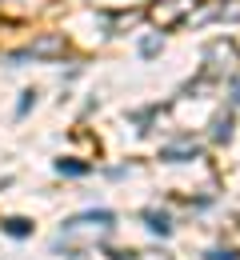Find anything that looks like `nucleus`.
<instances>
[{
	"label": "nucleus",
	"mask_w": 240,
	"mask_h": 260,
	"mask_svg": "<svg viewBox=\"0 0 240 260\" xmlns=\"http://www.w3.org/2000/svg\"><path fill=\"white\" fill-rule=\"evenodd\" d=\"M116 224V216L100 208V212H80V216H72L64 220V228L56 232V240H52V252H64V256H76V252H84V248H92L96 240H104L108 232Z\"/></svg>",
	"instance_id": "obj_1"
},
{
	"label": "nucleus",
	"mask_w": 240,
	"mask_h": 260,
	"mask_svg": "<svg viewBox=\"0 0 240 260\" xmlns=\"http://www.w3.org/2000/svg\"><path fill=\"white\" fill-rule=\"evenodd\" d=\"M68 44L60 40V36H48V40H36V44H28V48H20V52H8L4 60L8 64H20V60H32V56H60Z\"/></svg>",
	"instance_id": "obj_2"
},
{
	"label": "nucleus",
	"mask_w": 240,
	"mask_h": 260,
	"mask_svg": "<svg viewBox=\"0 0 240 260\" xmlns=\"http://www.w3.org/2000/svg\"><path fill=\"white\" fill-rule=\"evenodd\" d=\"M196 156H200L196 140H180V144H164L160 148V160H168V164H184V160H196Z\"/></svg>",
	"instance_id": "obj_3"
},
{
	"label": "nucleus",
	"mask_w": 240,
	"mask_h": 260,
	"mask_svg": "<svg viewBox=\"0 0 240 260\" xmlns=\"http://www.w3.org/2000/svg\"><path fill=\"white\" fill-rule=\"evenodd\" d=\"M144 220H148V228H152V232H160V236H168V232H172L168 212H156V208H148V212H144Z\"/></svg>",
	"instance_id": "obj_4"
},
{
	"label": "nucleus",
	"mask_w": 240,
	"mask_h": 260,
	"mask_svg": "<svg viewBox=\"0 0 240 260\" xmlns=\"http://www.w3.org/2000/svg\"><path fill=\"white\" fill-rule=\"evenodd\" d=\"M4 232H8V236H16V240H24V236L32 232V224H28V220H20V216H8V220H4Z\"/></svg>",
	"instance_id": "obj_5"
},
{
	"label": "nucleus",
	"mask_w": 240,
	"mask_h": 260,
	"mask_svg": "<svg viewBox=\"0 0 240 260\" xmlns=\"http://www.w3.org/2000/svg\"><path fill=\"white\" fill-rule=\"evenodd\" d=\"M56 172H60V176H84V172H88V164H76V160H60V164H56Z\"/></svg>",
	"instance_id": "obj_6"
},
{
	"label": "nucleus",
	"mask_w": 240,
	"mask_h": 260,
	"mask_svg": "<svg viewBox=\"0 0 240 260\" xmlns=\"http://www.w3.org/2000/svg\"><path fill=\"white\" fill-rule=\"evenodd\" d=\"M228 124H232V116H216V128H212V136L216 140H228L232 132H228Z\"/></svg>",
	"instance_id": "obj_7"
},
{
	"label": "nucleus",
	"mask_w": 240,
	"mask_h": 260,
	"mask_svg": "<svg viewBox=\"0 0 240 260\" xmlns=\"http://www.w3.org/2000/svg\"><path fill=\"white\" fill-rule=\"evenodd\" d=\"M208 260H240V248H212Z\"/></svg>",
	"instance_id": "obj_8"
},
{
	"label": "nucleus",
	"mask_w": 240,
	"mask_h": 260,
	"mask_svg": "<svg viewBox=\"0 0 240 260\" xmlns=\"http://www.w3.org/2000/svg\"><path fill=\"white\" fill-rule=\"evenodd\" d=\"M140 52H144V56H156V52H160V40H156V36L140 40Z\"/></svg>",
	"instance_id": "obj_9"
},
{
	"label": "nucleus",
	"mask_w": 240,
	"mask_h": 260,
	"mask_svg": "<svg viewBox=\"0 0 240 260\" xmlns=\"http://www.w3.org/2000/svg\"><path fill=\"white\" fill-rule=\"evenodd\" d=\"M32 104H36V92H24V100H20V108H16V116H24V112H28Z\"/></svg>",
	"instance_id": "obj_10"
}]
</instances>
